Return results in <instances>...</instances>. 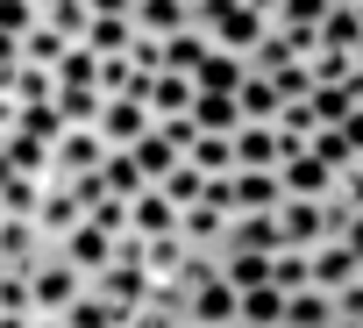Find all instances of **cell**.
Returning <instances> with one entry per match:
<instances>
[{
	"mask_svg": "<svg viewBox=\"0 0 363 328\" xmlns=\"http://www.w3.org/2000/svg\"><path fill=\"white\" fill-rule=\"evenodd\" d=\"M193 22L207 29V43H214V50H235V58H250V43L271 29V15H264V8H250V0H207Z\"/></svg>",
	"mask_w": 363,
	"mask_h": 328,
	"instance_id": "1",
	"label": "cell"
},
{
	"mask_svg": "<svg viewBox=\"0 0 363 328\" xmlns=\"http://www.w3.org/2000/svg\"><path fill=\"white\" fill-rule=\"evenodd\" d=\"M79 293H86V271L65 264L57 250H43V257L29 264V314H65Z\"/></svg>",
	"mask_w": 363,
	"mask_h": 328,
	"instance_id": "2",
	"label": "cell"
},
{
	"mask_svg": "<svg viewBox=\"0 0 363 328\" xmlns=\"http://www.w3.org/2000/svg\"><path fill=\"white\" fill-rule=\"evenodd\" d=\"M100 157H107V136L93 121H65L50 143V179H86V172H100Z\"/></svg>",
	"mask_w": 363,
	"mask_h": 328,
	"instance_id": "3",
	"label": "cell"
},
{
	"mask_svg": "<svg viewBox=\"0 0 363 328\" xmlns=\"http://www.w3.org/2000/svg\"><path fill=\"white\" fill-rule=\"evenodd\" d=\"M150 121H157V114H150L135 93H114V100H100V121H93V129L107 136V150H135V136H143Z\"/></svg>",
	"mask_w": 363,
	"mask_h": 328,
	"instance_id": "4",
	"label": "cell"
},
{
	"mask_svg": "<svg viewBox=\"0 0 363 328\" xmlns=\"http://www.w3.org/2000/svg\"><path fill=\"white\" fill-rule=\"evenodd\" d=\"M36 229H43V243H57V236H72L79 222H86V207H79V193L65 186V179H43V193H36V214H29Z\"/></svg>",
	"mask_w": 363,
	"mask_h": 328,
	"instance_id": "5",
	"label": "cell"
},
{
	"mask_svg": "<svg viewBox=\"0 0 363 328\" xmlns=\"http://www.w3.org/2000/svg\"><path fill=\"white\" fill-rule=\"evenodd\" d=\"M306 271H313V285H320V293H342L349 278H363V257H356L342 236H320V243L306 250Z\"/></svg>",
	"mask_w": 363,
	"mask_h": 328,
	"instance_id": "6",
	"label": "cell"
},
{
	"mask_svg": "<svg viewBox=\"0 0 363 328\" xmlns=\"http://www.w3.org/2000/svg\"><path fill=\"white\" fill-rule=\"evenodd\" d=\"M186 328H235V285L221 271L186 293Z\"/></svg>",
	"mask_w": 363,
	"mask_h": 328,
	"instance_id": "7",
	"label": "cell"
},
{
	"mask_svg": "<svg viewBox=\"0 0 363 328\" xmlns=\"http://www.w3.org/2000/svg\"><path fill=\"white\" fill-rule=\"evenodd\" d=\"M278 186H285V200H328L335 193V164H320L313 150H292L278 164Z\"/></svg>",
	"mask_w": 363,
	"mask_h": 328,
	"instance_id": "8",
	"label": "cell"
},
{
	"mask_svg": "<svg viewBox=\"0 0 363 328\" xmlns=\"http://www.w3.org/2000/svg\"><path fill=\"white\" fill-rule=\"evenodd\" d=\"M50 250H57L65 264H79V271L93 278L100 264H114V229H100V222H79V229H72V236H57Z\"/></svg>",
	"mask_w": 363,
	"mask_h": 328,
	"instance_id": "9",
	"label": "cell"
},
{
	"mask_svg": "<svg viewBox=\"0 0 363 328\" xmlns=\"http://www.w3.org/2000/svg\"><path fill=\"white\" fill-rule=\"evenodd\" d=\"M86 285H93L100 300H114L121 314H135V307L150 300V271H143V264H100V271H93Z\"/></svg>",
	"mask_w": 363,
	"mask_h": 328,
	"instance_id": "10",
	"label": "cell"
},
{
	"mask_svg": "<svg viewBox=\"0 0 363 328\" xmlns=\"http://www.w3.org/2000/svg\"><path fill=\"white\" fill-rule=\"evenodd\" d=\"M43 250H50V243H43V229H36L29 214H0V271H29Z\"/></svg>",
	"mask_w": 363,
	"mask_h": 328,
	"instance_id": "11",
	"label": "cell"
},
{
	"mask_svg": "<svg viewBox=\"0 0 363 328\" xmlns=\"http://www.w3.org/2000/svg\"><path fill=\"white\" fill-rule=\"evenodd\" d=\"M235 172H278V121H235Z\"/></svg>",
	"mask_w": 363,
	"mask_h": 328,
	"instance_id": "12",
	"label": "cell"
},
{
	"mask_svg": "<svg viewBox=\"0 0 363 328\" xmlns=\"http://www.w3.org/2000/svg\"><path fill=\"white\" fill-rule=\"evenodd\" d=\"M278 250H313L320 236H328V214H320V200H278Z\"/></svg>",
	"mask_w": 363,
	"mask_h": 328,
	"instance_id": "13",
	"label": "cell"
},
{
	"mask_svg": "<svg viewBox=\"0 0 363 328\" xmlns=\"http://www.w3.org/2000/svg\"><path fill=\"white\" fill-rule=\"evenodd\" d=\"M235 328H285V285L257 278L235 293Z\"/></svg>",
	"mask_w": 363,
	"mask_h": 328,
	"instance_id": "14",
	"label": "cell"
},
{
	"mask_svg": "<svg viewBox=\"0 0 363 328\" xmlns=\"http://www.w3.org/2000/svg\"><path fill=\"white\" fill-rule=\"evenodd\" d=\"M228 222H235V214H221V207H207V200L178 207V236H186V250H207V257L228 243Z\"/></svg>",
	"mask_w": 363,
	"mask_h": 328,
	"instance_id": "15",
	"label": "cell"
},
{
	"mask_svg": "<svg viewBox=\"0 0 363 328\" xmlns=\"http://www.w3.org/2000/svg\"><path fill=\"white\" fill-rule=\"evenodd\" d=\"M128 22H135V36H178V29H193V8L186 0H135L128 8Z\"/></svg>",
	"mask_w": 363,
	"mask_h": 328,
	"instance_id": "16",
	"label": "cell"
},
{
	"mask_svg": "<svg viewBox=\"0 0 363 328\" xmlns=\"http://www.w3.org/2000/svg\"><path fill=\"white\" fill-rule=\"evenodd\" d=\"M193 93H200L193 72H150V93L143 100H150L157 121H171V114H193Z\"/></svg>",
	"mask_w": 363,
	"mask_h": 328,
	"instance_id": "17",
	"label": "cell"
},
{
	"mask_svg": "<svg viewBox=\"0 0 363 328\" xmlns=\"http://www.w3.org/2000/svg\"><path fill=\"white\" fill-rule=\"evenodd\" d=\"M320 50H342V58H356L363 50V15H356V0H335V8L320 15Z\"/></svg>",
	"mask_w": 363,
	"mask_h": 328,
	"instance_id": "18",
	"label": "cell"
},
{
	"mask_svg": "<svg viewBox=\"0 0 363 328\" xmlns=\"http://www.w3.org/2000/svg\"><path fill=\"white\" fill-rule=\"evenodd\" d=\"M128 157L143 164V179L157 186V179H164V172H171V164H178V157H186V150H178V143H171V129H164V121H150V129L135 136V150H128Z\"/></svg>",
	"mask_w": 363,
	"mask_h": 328,
	"instance_id": "19",
	"label": "cell"
},
{
	"mask_svg": "<svg viewBox=\"0 0 363 328\" xmlns=\"http://www.w3.org/2000/svg\"><path fill=\"white\" fill-rule=\"evenodd\" d=\"M79 43H86L93 58H121V50L135 43V22H128V15H86Z\"/></svg>",
	"mask_w": 363,
	"mask_h": 328,
	"instance_id": "20",
	"label": "cell"
},
{
	"mask_svg": "<svg viewBox=\"0 0 363 328\" xmlns=\"http://www.w3.org/2000/svg\"><path fill=\"white\" fill-rule=\"evenodd\" d=\"M228 200H235V214H264V207L285 200V186H278V172H235L228 179Z\"/></svg>",
	"mask_w": 363,
	"mask_h": 328,
	"instance_id": "21",
	"label": "cell"
},
{
	"mask_svg": "<svg viewBox=\"0 0 363 328\" xmlns=\"http://www.w3.org/2000/svg\"><path fill=\"white\" fill-rule=\"evenodd\" d=\"M128 229H135V236H178V207H171L157 186H143V193L128 200Z\"/></svg>",
	"mask_w": 363,
	"mask_h": 328,
	"instance_id": "22",
	"label": "cell"
},
{
	"mask_svg": "<svg viewBox=\"0 0 363 328\" xmlns=\"http://www.w3.org/2000/svg\"><path fill=\"white\" fill-rule=\"evenodd\" d=\"M214 264H221V278L242 293V285H257V278H271V250H242V243H221L214 250Z\"/></svg>",
	"mask_w": 363,
	"mask_h": 328,
	"instance_id": "23",
	"label": "cell"
},
{
	"mask_svg": "<svg viewBox=\"0 0 363 328\" xmlns=\"http://www.w3.org/2000/svg\"><path fill=\"white\" fill-rule=\"evenodd\" d=\"M242 72H250V65H242L235 50H207V58L193 65V86H200V93H235Z\"/></svg>",
	"mask_w": 363,
	"mask_h": 328,
	"instance_id": "24",
	"label": "cell"
},
{
	"mask_svg": "<svg viewBox=\"0 0 363 328\" xmlns=\"http://www.w3.org/2000/svg\"><path fill=\"white\" fill-rule=\"evenodd\" d=\"M328 321H335V293H320V285L285 293V328H328Z\"/></svg>",
	"mask_w": 363,
	"mask_h": 328,
	"instance_id": "25",
	"label": "cell"
},
{
	"mask_svg": "<svg viewBox=\"0 0 363 328\" xmlns=\"http://www.w3.org/2000/svg\"><path fill=\"white\" fill-rule=\"evenodd\" d=\"M0 157H8L15 172H29V179H50V143H43V136H29V129H8Z\"/></svg>",
	"mask_w": 363,
	"mask_h": 328,
	"instance_id": "26",
	"label": "cell"
},
{
	"mask_svg": "<svg viewBox=\"0 0 363 328\" xmlns=\"http://www.w3.org/2000/svg\"><path fill=\"white\" fill-rule=\"evenodd\" d=\"M235 114H242V121H278V86H271L264 72H242V86H235Z\"/></svg>",
	"mask_w": 363,
	"mask_h": 328,
	"instance_id": "27",
	"label": "cell"
},
{
	"mask_svg": "<svg viewBox=\"0 0 363 328\" xmlns=\"http://www.w3.org/2000/svg\"><path fill=\"white\" fill-rule=\"evenodd\" d=\"M228 136H235V129H228ZM228 136H221V129H200V136H193V150H186V157L200 164L207 179H221V172H235V143H228Z\"/></svg>",
	"mask_w": 363,
	"mask_h": 328,
	"instance_id": "28",
	"label": "cell"
},
{
	"mask_svg": "<svg viewBox=\"0 0 363 328\" xmlns=\"http://www.w3.org/2000/svg\"><path fill=\"white\" fill-rule=\"evenodd\" d=\"M157 193H164L171 207H193V200L207 193V172H200V164H193V157H178V164H171V172L157 179Z\"/></svg>",
	"mask_w": 363,
	"mask_h": 328,
	"instance_id": "29",
	"label": "cell"
},
{
	"mask_svg": "<svg viewBox=\"0 0 363 328\" xmlns=\"http://www.w3.org/2000/svg\"><path fill=\"white\" fill-rule=\"evenodd\" d=\"M36 193H43V179L15 172V164L0 157V214H36Z\"/></svg>",
	"mask_w": 363,
	"mask_h": 328,
	"instance_id": "30",
	"label": "cell"
},
{
	"mask_svg": "<svg viewBox=\"0 0 363 328\" xmlns=\"http://www.w3.org/2000/svg\"><path fill=\"white\" fill-rule=\"evenodd\" d=\"M228 243H242V250H278V243H285V236H278V207L235 214V222H228Z\"/></svg>",
	"mask_w": 363,
	"mask_h": 328,
	"instance_id": "31",
	"label": "cell"
},
{
	"mask_svg": "<svg viewBox=\"0 0 363 328\" xmlns=\"http://www.w3.org/2000/svg\"><path fill=\"white\" fill-rule=\"evenodd\" d=\"M121 321H128V314H121L114 300H100L93 285H86V293H79V300L65 307V328H121Z\"/></svg>",
	"mask_w": 363,
	"mask_h": 328,
	"instance_id": "32",
	"label": "cell"
},
{
	"mask_svg": "<svg viewBox=\"0 0 363 328\" xmlns=\"http://www.w3.org/2000/svg\"><path fill=\"white\" fill-rule=\"evenodd\" d=\"M207 50H214V43H207V29L193 22V29H178V36H164V65H157V72H193V65H200Z\"/></svg>",
	"mask_w": 363,
	"mask_h": 328,
	"instance_id": "33",
	"label": "cell"
},
{
	"mask_svg": "<svg viewBox=\"0 0 363 328\" xmlns=\"http://www.w3.org/2000/svg\"><path fill=\"white\" fill-rule=\"evenodd\" d=\"M100 179H107V193H114V200H135V193L150 186V179H143V164H135L128 150H107V157H100Z\"/></svg>",
	"mask_w": 363,
	"mask_h": 328,
	"instance_id": "34",
	"label": "cell"
},
{
	"mask_svg": "<svg viewBox=\"0 0 363 328\" xmlns=\"http://www.w3.org/2000/svg\"><path fill=\"white\" fill-rule=\"evenodd\" d=\"M186 257H193L186 236H150V243H143V271H150V278H178Z\"/></svg>",
	"mask_w": 363,
	"mask_h": 328,
	"instance_id": "35",
	"label": "cell"
},
{
	"mask_svg": "<svg viewBox=\"0 0 363 328\" xmlns=\"http://www.w3.org/2000/svg\"><path fill=\"white\" fill-rule=\"evenodd\" d=\"M65 50H72V36H65L57 22H36V29H22V58H29V65H50V72H57V58H65Z\"/></svg>",
	"mask_w": 363,
	"mask_h": 328,
	"instance_id": "36",
	"label": "cell"
},
{
	"mask_svg": "<svg viewBox=\"0 0 363 328\" xmlns=\"http://www.w3.org/2000/svg\"><path fill=\"white\" fill-rule=\"evenodd\" d=\"M271 86H278V107L285 100H313V65L306 58H292V65H278V72H264Z\"/></svg>",
	"mask_w": 363,
	"mask_h": 328,
	"instance_id": "37",
	"label": "cell"
},
{
	"mask_svg": "<svg viewBox=\"0 0 363 328\" xmlns=\"http://www.w3.org/2000/svg\"><path fill=\"white\" fill-rule=\"evenodd\" d=\"M50 100H57L65 121H100V100H107V93H100V86H57Z\"/></svg>",
	"mask_w": 363,
	"mask_h": 328,
	"instance_id": "38",
	"label": "cell"
},
{
	"mask_svg": "<svg viewBox=\"0 0 363 328\" xmlns=\"http://www.w3.org/2000/svg\"><path fill=\"white\" fill-rule=\"evenodd\" d=\"M193 121H200V129H221V136H228V129L242 121V114H235V93H193Z\"/></svg>",
	"mask_w": 363,
	"mask_h": 328,
	"instance_id": "39",
	"label": "cell"
},
{
	"mask_svg": "<svg viewBox=\"0 0 363 328\" xmlns=\"http://www.w3.org/2000/svg\"><path fill=\"white\" fill-rule=\"evenodd\" d=\"M335 8V0H278V8H271V22L278 29H320V15Z\"/></svg>",
	"mask_w": 363,
	"mask_h": 328,
	"instance_id": "40",
	"label": "cell"
},
{
	"mask_svg": "<svg viewBox=\"0 0 363 328\" xmlns=\"http://www.w3.org/2000/svg\"><path fill=\"white\" fill-rule=\"evenodd\" d=\"M271 285H285V293L313 285V271H306V250H271Z\"/></svg>",
	"mask_w": 363,
	"mask_h": 328,
	"instance_id": "41",
	"label": "cell"
},
{
	"mask_svg": "<svg viewBox=\"0 0 363 328\" xmlns=\"http://www.w3.org/2000/svg\"><path fill=\"white\" fill-rule=\"evenodd\" d=\"M93 72H100V58H93L86 43H72V50L57 58V86H93Z\"/></svg>",
	"mask_w": 363,
	"mask_h": 328,
	"instance_id": "42",
	"label": "cell"
},
{
	"mask_svg": "<svg viewBox=\"0 0 363 328\" xmlns=\"http://www.w3.org/2000/svg\"><path fill=\"white\" fill-rule=\"evenodd\" d=\"M36 22H43L36 0H0V29H15V36H22V29H36Z\"/></svg>",
	"mask_w": 363,
	"mask_h": 328,
	"instance_id": "43",
	"label": "cell"
},
{
	"mask_svg": "<svg viewBox=\"0 0 363 328\" xmlns=\"http://www.w3.org/2000/svg\"><path fill=\"white\" fill-rule=\"evenodd\" d=\"M65 186L79 193V207H86V214H93V207L107 200V179H100V172H86V179H65Z\"/></svg>",
	"mask_w": 363,
	"mask_h": 328,
	"instance_id": "44",
	"label": "cell"
},
{
	"mask_svg": "<svg viewBox=\"0 0 363 328\" xmlns=\"http://www.w3.org/2000/svg\"><path fill=\"white\" fill-rule=\"evenodd\" d=\"M335 321H363V278H349L335 293Z\"/></svg>",
	"mask_w": 363,
	"mask_h": 328,
	"instance_id": "45",
	"label": "cell"
},
{
	"mask_svg": "<svg viewBox=\"0 0 363 328\" xmlns=\"http://www.w3.org/2000/svg\"><path fill=\"white\" fill-rule=\"evenodd\" d=\"M15 65H22V36H15V29H0V79H8Z\"/></svg>",
	"mask_w": 363,
	"mask_h": 328,
	"instance_id": "46",
	"label": "cell"
},
{
	"mask_svg": "<svg viewBox=\"0 0 363 328\" xmlns=\"http://www.w3.org/2000/svg\"><path fill=\"white\" fill-rule=\"evenodd\" d=\"M342 93H349V107H363V65H349V72H342Z\"/></svg>",
	"mask_w": 363,
	"mask_h": 328,
	"instance_id": "47",
	"label": "cell"
},
{
	"mask_svg": "<svg viewBox=\"0 0 363 328\" xmlns=\"http://www.w3.org/2000/svg\"><path fill=\"white\" fill-rule=\"evenodd\" d=\"M342 243H349V250L363 257V214H349V229H342Z\"/></svg>",
	"mask_w": 363,
	"mask_h": 328,
	"instance_id": "48",
	"label": "cell"
},
{
	"mask_svg": "<svg viewBox=\"0 0 363 328\" xmlns=\"http://www.w3.org/2000/svg\"><path fill=\"white\" fill-rule=\"evenodd\" d=\"M86 8H93V15H128L135 0H86Z\"/></svg>",
	"mask_w": 363,
	"mask_h": 328,
	"instance_id": "49",
	"label": "cell"
},
{
	"mask_svg": "<svg viewBox=\"0 0 363 328\" xmlns=\"http://www.w3.org/2000/svg\"><path fill=\"white\" fill-rule=\"evenodd\" d=\"M29 328H65V314H29Z\"/></svg>",
	"mask_w": 363,
	"mask_h": 328,
	"instance_id": "50",
	"label": "cell"
},
{
	"mask_svg": "<svg viewBox=\"0 0 363 328\" xmlns=\"http://www.w3.org/2000/svg\"><path fill=\"white\" fill-rule=\"evenodd\" d=\"M0 328H29V314H8V307H0Z\"/></svg>",
	"mask_w": 363,
	"mask_h": 328,
	"instance_id": "51",
	"label": "cell"
},
{
	"mask_svg": "<svg viewBox=\"0 0 363 328\" xmlns=\"http://www.w3.org/2000/svg\"><path fill=\"white\" fill-rule=\"evenodd\" d=\"M250 8H264V15H271V8H278V0H250Z\"/></svg>",
	"mask_w": 363,
	"mask_h": 328,
	"instance_id": "52",
	"label": "cell"
},
{
	"mask_svg": "<svg viewBox=\"0 0 363 328\" xmlns=\"http://www.w3.org/2000/svg\"><path fill=\"white\" fill-rule=\"evenodd\" d=\"M186 8H193V15H200V8H207V0H186Z\"/></svg>",
	"mask_w": 363,
	"mask_h": 328,
	"instance_id": "53",
	"label": "cell"
},
{
	"mask_svg": "<svg viewBox=\"0 0 363 328\" xmlns=\"http://www.w3.org/2000/svg\"><path fill=\"white\" fill-rule=\"evenodd\" d=\"M335 328H363V321H335Z\"/></svg>",
	"mask_w": 363,
	"mask_h": 328,
	"instance_id": "54",
	"label": "cell"
},
{
	"mask_svg": "<svg viewBox=\"0 0 363 328\" xmlns=\"http://www.w3.org/2000/svg\"><path fill=\"white\" fill-rule=\"evenodd\" d=\"M0 143H8V129H0Z\"/></svg>",
	"mask_w": 363,
	"mask_h": 328,
	"instance_id": "55",
	"label": "cell"
},
{
	"mask_svg": "<svg viewBox=\"0 0 363 328\" xmlns=\"http://www.w3.org/2000/svg\"><path fill=\"white\" fill-rule=\"evenodd\" d=\"M356 15H363V0H356Z\"/></svg>",
	"mask_w": 363,
	"mask_h": 328,
	"instance_id": "56",
	"label": "cell"
},
{
	"mask_svg": "<svg viewBox=\"0 0 363 328\" xmlns=\"http://www.w3.org/2000/svg\"><path fill=\"white\" fill-rule=\"evenodd\" d=\"M356 65H363V50H356Z\"/></svg>",
	"mask_w": 363,
	"mask_h": 328,
	"instance_id": "57",
	"label": "cell"
},
{
	"mask_svg": "<svg viewBox=\"0 0 363 328\" xmlns=\"http://www.w3.org/2000/svg\"><path fill=\"white\" fill-rule=\"evenodd\" d=\"M328 328H335V321H328Z\"/></svg>",
	"mask_w": 363,
	"mask_h": 328,
	"instance_id": "58",
	"label": "cell"
},
{
	"mask_svg": "<svg viewBox=\"0 0 363 328\" xmlns=\"http://www.w3.org/2000/svg\"><path fill=\"white\" fill-rule=\"evenodd\" d=\"M356 164H363V157H356Z\"/></svg>",
	"mask_w": 363,
	"mask_h": 328,
	"instance_id": "59",
	"label": "cell"
}]
</instances>
